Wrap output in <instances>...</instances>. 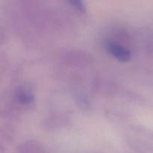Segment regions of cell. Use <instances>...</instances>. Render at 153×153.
<instances>
[{
    "label": "cell",
    "mask_w": 153,
    "mask_h": 153,
    "mask_svg": "<svg viewBox=\"0 0 153 153\" xmlns=\"http://www.w3.org/2000/svg\"><path fill=\"white\" fill-rule=\"evenodd\" d=\"M94 153H100V152H94Z\"/></svg>",
    "instance_id": "5b68a950"
},
{
    "label": "cell",
    "mask_w": 153,
    "mask_h": 153,
    "mask_svg": "<svg viewBox=\"0 0 153 153\" xmlns=\"http://www.w3.org/2000/svg\"><path fill=\"white\" fill-rule=\"evenodd\" d=\"M16 98L19 102L22 104H28L33 100V96L24 89H20L16 93Z\"/></svg>",
    "instance_id": "3957f363"
},
{
    "label": "cell",
    "mask_w": 153,
    "mask_h": 153,
    "mask_svg": "<svg viewBox=\"0 0 153 153\" xmlns=\"http://www.w3.org/2000/svg\"><path fill=\"white\" fill-rule=\"evenodd\" d=\"M67 1L72 7H74L78 11L82 12V13L86 11V7H85L83 0H67Z\"/></svg>",
    "instance_id": "277c9868"
},
{
    "label": "cell",
    "mask_w": 153,
    "mask_h": 153,
    "mask_svg": "<svg viewBox=\"0 0 153 153\" xmlns=\"http://www.w3.org/2000/svg\"><path fill=\"white\" fill-rule=\"evenodd\" d=\"M17 153H45L43 148L35 141H26L17 148Z\"/></svg>",
    "instance_id": "7a4b0ae2"
},
{
    "label": "cell",
    "mask_w": 153,
    "mask_h": 153,
    "mask_svg": "<svg viewBox=\"0 0 153 153\" xmlns=\"http://www.w3.org/2000/svg\"><path fill=\"white\" fill-rule=\"evenodd\" d=\"M105 48L112 56L123 62H126L131 58L129 51L115 42L106 41Z\"/></svg>",
    "instance_id": "6da1fadb"
}]
</instances>
